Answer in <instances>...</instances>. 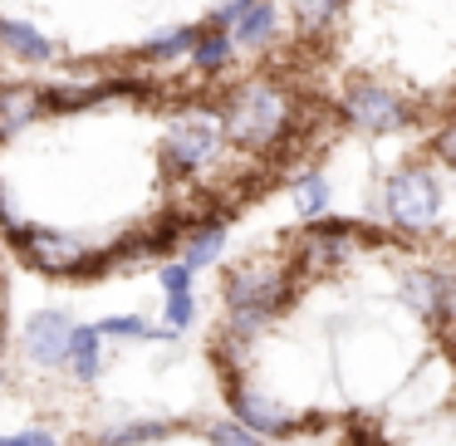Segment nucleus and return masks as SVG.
Returning <instances> with one entry per match:
<instances>
[{"mask_svg": "<svg viewBox=\"0 0 456 446\" xmlns=\"http://www.w3.org/2000/svg\"><path fill=\"white\" fill-rule=\"evenodd\" d=\"M226 133L240 142V148H265L285 133V93L275 84H246V89L231 99L226 113Z\"/></svg>", "mask_w": 456, "mask_h": 446, "instance_id": "f257e3e1", "label": "nucleus"}, {"mask_svg": "<svg viewBox=\"0 0 456 446\" xmlns=\"http://www.w3.org/2000/svg\"><path fill=\"white\" fill-rule=\"evenodd\" d=\"M383 207H387V216H393L403 231H427L436 221V211H442V187H436L432 172L403 167L393 182H387Z\"/></svg>", "mask_w": 456, "mask_h": 446, "instance_id": "f03ea898", "label": "nucleus"}, {"mask_svg": "<svg viewBox=\"0 0 456 446\" xmlns=\"http://www.w3.org/2000/svg\"><path fill=\"white\" fill-rule=\"evenodd\" d=\"M221 138H226V118L211 113V109H191V113H182V118H172V133H167L172 167H182V172L207 167L221 152Z\"/></svg>", "mask_w": 456, "mask_h": 446, "instance_id": "7ed1b4c3", "label": "nucleus"}, {"mask_svg": "<svg viewBox=\"0 0 456 446\" xmlns=\"http://www.w3.org/2000/svg\"><path fill=\"white\" fill-rule=\"evenodd\" d=\"M344 113H348V123H358V128H368V133L407 128V118H412V109H407L393 89H383V84H354L348 99H344Z\"/></svg>", "mask_w": 456, "mask_h": 446, "instance_id": "20e7f679", "label": "nucleus"}, {"mask_svg": "<svg viewBox=\"0 0 456 446\" xmlns=\"http://www.w3.org/2000/svg\"><path fill=\"white\" fill-rule=\"evenodd\" d=\"M280 299H285V275H280L270 260L240 265L236 275L226 280V304L231 309H270V314H275Z\"/></svg>", "mask_w": 456, "mask_h": 446, "instance_id": "39448f33", "label": "nucleus"}, {"mask_svg": "<svg viewBox=\"0 0 456 446\" xmlns=\"http://www.w3.org/2000/svg\"><path fill=\"white\" fill-rule=\"evenodd\" d=\"M11 236H20L25 255H30L40 270H54V275H74V270H84V260H89V250H84L74 236H60V231H30V226H15Z\"/></svg>", "mask_w": 456, "mask_h": 446, "instance_id": "423d86ee", "label": "nucleus"}, {"mask_svg": "<svg viewBox=\"0 0 456 446\" xmlns=\"http://www.w3.org/2000/svg\"><path fill=\"white\" fill-rule=\"evenodd\" d=\"M69 348H74V324L60 309H45V314H35L30 324H25V353L40 368L69 363Z\"/></svg>", "mask_w": 456, "mask_h": 446, "instance_id": "0eeeda50", "label": "nucleus"}, {"mask_svg": "<svg viewBox=\"0 0 456 446\" xmlns=\"http://www.w3.org/2000/svg\"><path fill=\"white\" fill-rule=\"evenodd\" d=\"M40 109H45L40 89H30V84H0V138L30 128Z\"/></svg>", "mask_w": 456, "mask_h": 446, "instance_id": "6e6552de", "label": "nucleus"}, {"mask_svg": "<svg viewBox=\"0 0 456 446\" xmlns=\"http://www.w3.org/2000/svg\"><path fill=\"white\" fill-rule=\"evenodd\" d=\"M403 299L417 309V314L432 319V314H442V309L452 304L456 295H452V285H446L442 275H427V270H417V275L403 280Z\"/></svg>", "mask_w": 456, "mask_h": 446, "instance_id": "1a4fd4ad", "label": "nucleus"}, {"mask_svg": "<svg viewBox=\"0 0 456 446\" xmlns=\"http://www.w3.org/2000/svg\"><path fill=\"white\" fill-rule=\"evenodd\" d=\"M275 30H280V5H275V0H256V5H250V11L231 25V40L256 50V45L275 40Z\"/></svg>", "mask_w": 456, "mask_h": 446, "instance_id": "9d476101", "label": "nucleus"}, {"mask_svg": "<svg viewBox=\"0 0 456 446\" xmlns=\"http://www.w3.org/2000/svg\"><path fill=\"white\" fill-rule=\"evenodd\" d=\"M231 407H236V417L250 426V432H260V436H280V432H289V412L270 407L265 397H256V393H236V397H231Z\"/></svg>", "mask_w": 456, "mask_h": 446, "instance_id": "9b49d317", "label": "nucleus"}, {"mask_svg": "<svg viewBox=\"0 0 456 446\" xmlns=\"http://www.w3.org/2000/svg\"><path fill=\"white\" fill-rule=\"evenodd\" d=\"M0 45L15 54V60H30V64H45V60H54V45L45 40L35 25H25V20H0Z\"/></svg>", "mask_w": 456, "mask_h": 446, "instance_id": "f8f14e48", "label": "nucleus"}, {"mask_svg": "<svg viewBox=\"0 0 456 446\" xmlns=\"http://www.w3.org/2000/svg\"><path fill=\"white\" fill-rule=\"evenodd\" d=\"M344 246H348V226H319V231H309L305 236V260H309V270H324V265H334L338 255H344Z\"/></svg>", "mask_w": 456, "mask_h": 446, "instance_id": "ddd939ff", "label": "nucleus"}, {"mask_svg": "<svg viewBox=\"0 0 456 446\" xmlns=\"http://www.w3.org/2000/svg\"><path fill=\"white\" fill-rule=\"evenodd\" d=\"M69 368H74V377H84V383L99 377V368H103V334H99V328H74Z\"/></svg>", "mask_w": 456, "mask_h": 446, "instance_id": "4468645a", "label": "nucleus"}, {"mask_svg": "<svg viewBox=\"0 0 456 446\" xmlns=\"http://www.w3.org/2000/svg\"><path fill=\"white\" fill-rule=\"evenodd\" d=\"M231 50H236V40H231V30H201V40L191 45V60H197V69L216 74L231 64Z\"/></svg>", "mask_w": 456, "mask_h": 446, "instance_id": "2eb2a0df", "label": "nucleus"}, {"mask_svg": "<svg viewBox=\"0 0 456 446\" xmlns=\"http://www.w3.org/2000/svg\"><path fill=\"white\" fill-rule=\"evenodd\" d=\"M221 246H226V226H221V221H216V226H197L187 236V246H182V260H187L191 270L211 265V260L221 255Z\"/></svg>", "mask_w": 456, "mask_h": 446, "instance_id": "dca6fc26", "label": "nucleus"}, {"mask_svg": "<svg viewBox=\"0 0 456 446\" xmlns=\"http://www.w3.org/2000/svg\"><path fill=\"white\" fill-rule=\"evenodd\" d=\"M201 40V30L191 25H177V30H162L148 40V60H177V54H191V45Z\"/></svg>", "mask_w": 456, "mask_h": 446, "instance_id": "f3484780", "label": "nucleus"}, {"mask_svg": "<svg viewBox=\"0 0 456 446\" xmlns=\"http://www.w3.org/2000/svg\"><path fill=\"white\" fill-rule=\"evenodd\" d=\"M295 207H299V216H324L329 211V182L324 177H314V172H309V177H299L295 182Z\"/></svg>", "mask_w": 456, "mask_h": 446, "instance_id": "a211bd4d", "label": "nucleus"}, {"mask_svg": "<svg viewBox=\"0 0 456 446\" xmlns=\"http://www.w3.org/2000/svg\"><path fill=\"white\" fill-rule=\"evenodd\" d=\"M167 436V422H123L103 436V446H142V442H158Z\"/></svg>", "mask_w": 456, "mask_h": 446, "instance_id": "6ab92c4d", "label": "nucleus"}, {"mask_svg": "<svg viewBox=\"0 0 456 446\" xmlns=\"http://www.w3.org/2000/svg\"><path fill=\"white\" fill-rule=\"evenodd\" d=\"M211 446H265V436L250 432L246 422H216L211 426Z\"/></svg>", "mask_w": 456, "mask_h": 446, "instance_id": "aec40b11", "label": "nucleus"}, {"mask_svg": "<svg viewBox=\"0 0 456 446\" xmlns=\"http://www.w3.org/2000/svg\"><path fill=\"white\" fill-rule=\"evenodd\" d=\"M270 324V309H231V334L236 338H256Z\"/></svg>", "mask_w": 456, "mask_h": 446, "instance_id": "412c9836", "label": "nucleus"}, {"mask_svg": "<svg viewBox=\"0 0 456 446\" xmlns=\"http://www.w3.org/2000/svg\"><path fill=\"white\" fill-rule=\"evenodd\" d=\"M99 334H113V338H152V328L142 324V319L118 314V319H103V324H99Z\"/></svg>", "mask_w": 456, "mask_h": 446, "instance_id": "4be33fe9", "label": "nucleus"}, {"mask_svg": "<svg viewBox=\"0 0 456 446\" xmlns=\"http://www.w3.org/2000/svg\"><path fill=\"white\" fill-rule=\"evenodd\" d=\"M162 289H167V295H191V265L187 260H177V265L162 270Z\"/></svg>", "mask_w": 456, "mask_h": 446, "instance_id": "5701e85b", "label": "nucleus"}, {"mask_svg": "<svg viewBox=\"0 0 456 446\" xmlns=\"http://www.w3.org/2000/svg\"><path fill=\"white\" fill-rule=\"evenodd\" d=\"M250 5H256V0H221L216 11H211V20H216V30H231V25H236L240 15L250 11Z\"/></svg>", "mask_w": 456, "mask_h": 446, "instance_id": "b1692460", "label": "nucleus"}, {"mask_svg": "<svg viewBox=\"0 0 456 446\" xmlns=\"http://www.w3.org/2000/svg\"><path fill=\"white\" fill-rule=\"evenodd\" d=\"M191 324V295H167V334Z\"/></svg>", "mask_w": 456, "mask_h": 446, "instance_id": "393cba45", "label": "nucleus"}, {"mask_svg": "<svg viewBox=\"0 0 456 446\" xmlns=\"http://www.w3.org/2000/svg\"><path fill=\"white\" fill-rule=\"evenodd\" d=\"M0 446H60L50 432H20V436H0Z\"/></svg>", "mask_w": 456, "mask_h": 446, "instance_id": "a878e982", "label": "nucleus"}, {"mask_svg": "<svg viewBox=\"0 0 456 446\" xmlns=\"http://www.w3.org/2000/svg\"><path fill=\"white\" fill-rule=\"evenodd\" d=\"M334 5L338 0H305V5H299V11H305V20H329V15H334Z\"/></svg>", "mask_w": 456, "mask_h": 446, "instance_id": "bb28decb", "label": "nucleus"}, {"mask_svg": "<svg viewBox=\"0 0 456 446\" xmlns=\"http://www.w3.org/2000/svg\"><path fill=\"white\" fill-rule=\"evenodd\" d=\"M436 152H442L446 162H456V128H446L442 138H436Z\"/></svg>", "mask_w": 456, "mask_h": 446, "instance_id": "cd10ccee", "label": "nucleus"}]
</instances>
